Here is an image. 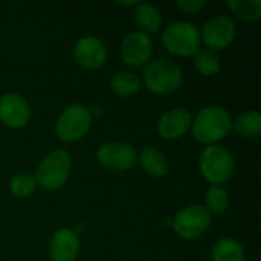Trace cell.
I'll return each instance as SVG.
<instances>
[{
	"instance_id": "2",
	"label": "cell",
	"mask_w": 261,
	"mask_h": 261,
	"mask_svg": "<svg viewBox=\"0 0 261 261\" xmlns=\"http://www.w3.org/2000/svg\"><path fill=\"white\" fill-rule=\"evenodd\" d=\"M199 168L203 179L211 187H222L232 179L236 173V161L232 153L219 144L206 145L199 158Z\"/></svg>"
},
{
	"instance_id": "16",
	"label": "cell",
	"mask_w": 261,
	"mask_h": 261,
	"mask_svg": "<svg viewBox=\"0 0 261 261\" xmlns=\"http://www.w3.org/2000/svg\"><path fill=\"white\" fill-rule=\"evenodd\" d=\"M135 20L141 28V32L147 35L158 32L162 24V15L159 9L154 5L144 3V2H139L135 6Z\"/></svg>"
},
{
	"instance_id": "21",
	"label": "cell",
	"mask_w": 261,
	"mask_h": 261,
	"mask_svg": "<svg viewBox=\"0 0 261 261\" xmlns=\"http://www.w3.org/2000/svg\"><path fill=\"white\" fill-rule=\"evenodd\" d=\"M226 5L243 21H255L261 17V0H228Z\"/></svg>"
},
{
	"instance_id": "8",
	"label": "cell",
	"mask_w": 261,
	"mask_h": 261,
	"mask_svg": "<svg viewBox=\"0 0 261 261\" xmlns=\"http://www.w3.org/2000/svg\"><path fill=\"white\" fill-rule=\"evenodd\" d=\"M237 35L236 21L229 15H216L210 18L202 31V40L213 52H220L229 47Z\"/></svg>"
},
{
	"instance_id": "4",
	"label": "cell",
	"mask_w": 261,
	"mask_h": 261,
	"mask_svg": "<svg viewBox=\"0 0 261 261\" xmlns=\"http://www.w3.org/2000/svg\"><path fill=\"white\" fill-rule=\"evenodd\" d=\"M93 122L92 110L83 104L67 106L55 122V135L63 142H75L84 138Z\"/></svg>"
},
{
	"instance_id": "24",
	"label": "cell",
	"mask_w": 261,
	"mask_h": 261,
	"mask_svg": "<svg viewBox=\"0 0 261 261\" xmlns=\"http://www.w3.org/2000/svg\"><path fill=\"white\" fill-rule=\"evenodd\" d=\"M205 2L203 0H179L177 2V6L184 11V12H188V14H196L199 11H202L205 8Z\"/></svg>"
},
{
	"instance_id": "14",
	"label": "cell",
	"mask_w": 261,
	"mask_h": 261,
	"mask_svg": "<svg viewBox=\"0 0 261 261\" xmlns=\"http://www.w3.org/2000/svg\"><path fill=\"white\" fill-rule=\"evenodd\" d=\"M191 115L185 109H171L158 121V133L161 138L174 141L187 135L191 128Z\"/></svg>"
},
{
	"instance_id": "12",
	"label": "cell",
	"mask_w": 261,
	"mask_h": 261,
	"mask_svg": "<svg viewBox=\"0 0 261 261\" xmlns=\"http://www.w3.org/2000/svg\"><path fill=\"white\" fill-rule=\"evenodd\" d=\"M31 119L29 102L18 93L9 92L0 96V122L8 128H23Z\"/></svg>"
},
{
	"instance_id": "10",
	"label": "cell",
	"mask_w": 261,
	"mask_h": 261,
	"mask_svg": "<svg viewBox=\"0 0 261 261\" xmlns=\"http://www.w3.org/2000/svg\"><path fill=\"white\" fill-rule=\"evenodd\" d=\"M153 55V41L151 37L141 32V31H133L125 35L121 44V58L122 61L133 67H142L147 66L151 60Z\"/></svg>"
},
{
	"instance_id": "1",
	"label": "cell",
	"mask_w": 261,
	"mask_h": 261,
	"mask_svg": "<svg viewBox=\"0 0 261 261\" xmlns=\"http://www.w3.org/2000/svg\"><path fill=\"white\" fill-rule=\"evenodd\" d=\"M191 132L194 139L200 144L213 145L232 132V118L229 112L220 106H206L193 119Z\"/></svg>"
},
{
	"instance_id": "17",
	"label": "cell",
	"mask_w": 261,
	"mask_h": 261,
	"mask_svg": "<svg viewBox=\"0 0 261 261\" xmlns=\"http://www.w3.org/2000/svg\"><path fill=\"white\" fill-rule=\"evenodd\" d=\"M232 130L246 139H255L260 136L261 115L255 110H246L232 121Z\"/></svg>"
},
{
	"instance_id": "7",
	"label": "cell",
	"mask_w": 261,
	"mask_h": 261,
	"mask_svg": "<svg viewBox=\"0 0 261 261\" xmlns=\"http://www.w3.org/2000/svg\"><path fill=\"white\" fill-rule=\"evenodd\" d=\"M171 225L180 239L196 240L211 226V213L202 205H190L174 216Z\"/></svg>"
},
{
	"instance_id": "3",
	"label": "cell",
	"mask_w": 261,
	"mask_h": 261,
	"mask_svg": "<svg viewBox=\"0 0 261 261\" xmlns=\"http://www.w3.org/2000/svg\"><path fill=\"white\" fill-rule=\"evenodd\" d=\"M145 87L156 95H170L180 89L184 83V72L174 61L159 58L150 61L142 73Z\"/></svg>"
},
{
	"instance_id": "25",
	"label": "cell",
	"mask_w": 261,
	"mask_h": 261,
	"mask_svg": "<svg viewBox=\"0 0 261 261\" xmlns=\"http://www.w3.org/2000/svg\"><path fill=\"white\" fill-rule=\"evenodd\" d=\"M139 2H119L118 5H122V6H136Z\"/></svg>"
},
{
	"instance_id": "22",
	"label": "cell",
	"mask_w": 261,
	"mask_h": 261,
	"mask_svg": "<svg viewBox=\"0 0 261 261\" xmlns=\"http://www.w3.org/2000/svg\"><path fill=\"white\" fill-rule=\"evenodd\" d=\"M37 180L32 174L29 173H17L15 176H12L11 182H9V191L12 196L20 197V199H26L31 197L35 191H37Z\"/></svg>"
},
{
	"instance_id": "20",
	"label": "cell",
	"mask_w": 261,
	"mask_h": 261,
	"mask_svg": "<svg viewBox=\"0 0 261 261\" xmlns=\"http://www.w3.org/2000/svg\"><path fill=\"white\" fill-rule=\"evenodd\" d=\"M194 66L197 72L203 76H216L222 69L220 58L217 57V54L202 47L194 54Z\"/></svg>"
},
{
	"instance_id": "5",
	"label": "cell",
	"mask_w": 261,
	"mask_h": 261,
	"mask_svg": "<svg viewBox=\"0 0 261 261\" xmlns=\"http://www.w3.org/2000/svg\"><path fill=\"white\" fill-rule=\"evenodd\" d=\"M72 171V159L67 151L55 150L49 153L35 170V180L44 190H60L69 179Z\"/></svg>"
},
{
	"instance_id": "19",
	"label": "cell",
	"mask_w": 261,
	"mask_h": 261,
	"mask_svg": "<svg viewBox=\"0 0 261 261\" xmlns=\"http://www.w3.org/2000/svg\"><path fill=\"white\" fill-rule=\"evenodd\" d=\"M110 89L121 98H130L141 89V80L132 72H118L110 80Z\"/></svg>"
},
{
	"instance_id": "23",
	"label": "cell",
	"mask_w": 261,
	"mask_h": 261,
	"mask_svg": "<svg viewBox=\"0 0 261 261\" xmlns=\"http://www.w3.org/2000/svg\"><path fill=\"white\" fill-rule=\"evenodd\" d=\"M206 210L213 214H222L229 208V196L223 187H210L205 196Z\"/></svg>"
},
{
	"instance_id": "13",
	"label": "cell",
	"mask_w": 261,
	"mask_h": 261,
	"mask_svg": "<svg viewBox=\"0 0 261 261\" xmlns=\"http://www.w3.org/2000/svg\"><path fill=\"white\" fill-rule=\"evenodd\" d=\"M81 249L80 236L70 228H61L54 232L49 243V257L52 261H75Z\"/></svg>"
},
{
	"instance_id": "6",
	"label": "cell",
	"mask_w": 261,
	"mask_h": 261,
	"mask_svg": "<svg viewBox=\"0 0 261 261\" xmlns=\"http://www.w3.org/2000/svg\"><path fill=\"white\" fill-rule=\"evenodd\" d=\"M161 40L168 52L177 57H190L200 49L202 37L200 31L193 23L174 21L164 29Z\"/></svg>"
},
{
	"instance_id": "11",
	"label": "cell",
	"mask_w": 261,
	"mask_h": 261,
	"mask_svg": "<svg viewBox=\"0 0 261 261\" xmlns=\"http://www.w3.org/2000/svg\"><path fill=\"white\" fill-rule=\"evenodd\" d=\"M73 58L83 69L98 70L107 61V47L98 37L84 35L75 43Z\"/></svg>"
},
{
	"instance_id": "18",
	"label": "cell",
	"mask_w": 261,
	"mask_h": 261,
	"mask_svg": "<svg viewBox=\"0 0 261 261\" xmlns=\"http://www.w3.org/2000/svg\"><path fill=\"white\" fill-rule=\"evenodd\" d=\"M213 261H246L243 246L231 237L220 239L216 242L211 251Z\"/></svg>"
},
{
	"instance_id": "15",
	"label": "cell",
	"mask_w": 261,
	"mask_h": 261,
	"mask_svg": "<svg viewBox=\"0 0 261 261\" xmlns=\"http://www.w3.org/2000/svg\"><path fill=\"white\" fill-rule=\"evenodd\" d=\"M141 167L151 177H164L168 173V161L162 151L154 147H145L139 153Z\"/></svg>"
},
{
	"instance_id": "9",
	"label": "cell",
	"mask_w": 261,
	"mask_h": 261,
	"mask_svg": "<svg viewBox=\"0 0 261 261\" xmlns=\"http://www.w3.org/2000/svg\"><path fill=\"white\" fill-rule=\"evenodd\" d=\"M99 165L110 171H127L136 164V150L122 141H112L102 144L96 151Z\"/></svg>"
}]
</instances>
